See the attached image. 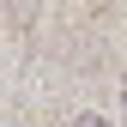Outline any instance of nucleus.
I'll list each match as a JSON object with an SVG mask.
<instances>
[{"label":"nucleus","mask_w":127,"mask_h":127,"mask_svg":"<svg viewBox=\"0 0 127 127\" xmlns=\"http://www.w3.org/2000/svg\"><path fill=\"white\" fill-rule=\"evenodd\" d=\"M12 6H18V12H30V6H36V0H12Z\"/></svg>","instance_id":"2"},{"label":"nucleus","mask_w":127,"mask_h":127,"mask_svg":"<svg viewBox=\"0 0 127 127\" xmlns=\"http://www.w3.org/2000/svg\"><path fill=\"white\" fill-rule=\"evenodd\" d=\"M73 127H109V121H103V115H79Z\"/></svg>","instance_id":"1"}]
</instances>
